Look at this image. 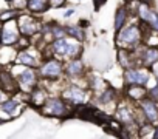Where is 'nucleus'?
Wrapping results in <instances>:
<instances>
[{
  "label": "nucleus",
  "mask_w": 158,
  "mask_h": 139,
  "mask_svg": "<svg viewBox=\"0 0 158 139\" xmlns=\"http://www.w3.org/2000/svg\"><path fill=\"white\" fill-rule=\"evenodd\" d=\"M144 39V26L136 23H127L121 31L115 36V45L118 50H127V51H136L139 46H143Z\"/></svg>",
  "instance_id": "1"
},
{
  "label": "nucleus",
  "mask_w": 158,
  "mask_h": 139,
  "mask_svg": "<svg viewBox=\"0 0 158 139\" xmlns=\"http://www.w3.org/2000/svg\"><path fill=\"white\" fill-rule=\"evenodd\" d=\"M47 50L50 51V57H56L62 62L70 59H77L84 53V46L81 42H77L71 37H64L53 40L50 45H47Z\"/></svg>",
  "instance_id": "2"
},
{
  "label": "nucleus",
  "mask_w": 158,
  "mask_h": 139,
  "mask_svg": "<svg viewBox=\"0 0 158 139\" xmlns=\"http://www.w3.org/2000/svg\"><path fill=\"white\" fill-rule=\"evenodd\" d=\"M10 71L17 81L19 91L23 93V94H30L36 87L40 85V79L37 76L36 68H27V66L13 63V66L10 68Z\"/></svg>",
  "instance_id": "3"
},
{
  "label": "nucleus",
  "mask_w": 158,
  "mask_h": 139,
  "mask_svg": "<svg viewBox=\"0 0 158 139\" xmlns=\"http://www.w3.org/2000/svg\"><path fill=\"white\" fill-rule=\"evenodd\" d=\"M40 82H56L64 77V62L56 57H45L36 68Z\"/></svg>",
  "instance_id": "4"
},
{
  "label": "nucleus",
  "mask_w": 158,
  "mask_h": 139,
  "mask_svg": "<svg viewBox=\"0 0 158 139\" xmlns=\"http://www.w3.org/2000/svg\"><path fill=\"white\" fill-rule=\"evenodd\" d=\"M39 111L44 116L57 117V119H67V117L74 114L73 107H70L60 96H50Z\"/></svg>",
  "instance_id": "5"
},
{
  "label": "nucleus",
  "mask_w": 158,
  "mask_h": 139,
  "mask_svg": "<svg viewBox=\"0 0 158 139\" xmlns=\"http://www.w3.org/2000/svg\"><path fill=\"white\" fill-rule=\"evenodd\" d=\"M60 97L73 108L79 107V105H85L92 101V93L89 88H82L74 84H67V87L62 88L60 91Z\"/></svg>",
  "instance_id": "6"
},
{
  "label": "nucleus",
  "mask_w": 158,
  "mask_h": 139,
  "mask_svg": "<svg viewBox=\"0 0 158 139\" xmlns=\"http://www.w3.org/2000/svg\"><path fill=\"white\" fill-rule=\"evenodd\" d=\"M152 77V71L144 66H133L123 71L124 87H147Z\"/></svg>",
  "instance_id": "7"
},
{
  "label": "nucleus",
  "mask_w": 158,
  "mask_h": 139,
  "mask_svg": "<svg viewBox=\"0 0 158 139\" xmlns=\"http://www.w3.org/2000/svg\"><path fill=\"white\" fill-rule=\"evenodd\" d=\"M135 17L138 19V22L144 28H147V30H150L153 33H158V11L153 10L152 5L139 2Z\"/></svg>",
  "instance_id": "8"
},
{
  "label": "nucleus",
  "mask_w": 158,
  "mask_h": 139,
  "mask_svg": "<svg viewBox=\"0 0 158 139\" xmlns=\"http://www.w3.org/2000/svg\"><path fill=\"white\" fill-rule=\"evenodd\" d=\"M17 26H19V31H20V36L27 37V39H33L40 34V28H42V22H39L33 14L30 13H22L19 17H17Z\"/></svg>",
  "instance_id": "9"
},
{
  "label": "nucleus",
  "mask_w": 158,
  "mask_h": 139,
  "mask_svg": "<svg viewBox=\"0 0 158 139\" xmlns=\"http://www.w3.org/2000/svg\"><path fill=\"white\" fill-rule=\"evenodd\" d=\"M44 59L45 57H44L40 48H37L36 45H31L27 50L17 51V56H16L14 63L22 65V66H27V68H37Z\"/></svg>",
  "instance_id": "10"
},
{
  "label": "nucleus",
  "mask_w": 158,
  "mask_h": 139,
  "mask_svg": "<svg viewBox=\"0 0 158 139\" xmlns=\"http://www.w3.org/2000/svg\"><path fill=\"white\" fill-rule=\"evenodd\" d=\"M135 113H136V107H133L130 102L118 101L116 110L113 113V119L118 121L123 127H129V125L136 124L135 122Z\"/></svg>",
  "instance_id": "11"
},
{
  "label": "nucleus",
  "mask_w": 158,
  "mask_h": 139,
  "mask_svg": "<svg viewBox=\"0 0 158 139\" xmlns=\"http://www.w3.org/2000/svg\"><path fill=\"white\" fill-rule=\"evenodd\" d=\"M87 70H85V63L81 57L77 59H70L64 62V76L68 77L70 81L79 79V77H85Z\"/></svg>",
  "instance_id": "12"
},
{
  "label": "nucleus",
  "mask_w": 158,
  "mask_h": 139,
  "mask_svg": "<svg viewBox=\"0 0 158 139\" xmlns=\"http://www.w3.org/2000/svg\"><path fill=\"white\" fill-rule=\"evenodd\" d=\"M20 39V31L17 20H10L2 23V46H14Z\"/></svg>",
  "instance_id": "13"
},
{
  "label": "nucleus",
  "mask_w": 158,
  "mask_h": 139,
  "mask_svg": "<svg viewBox=\"0 0 158 139\" xmlns=\"http://www.w3.org/2000/svg\"><path fill=\"white\" fill-rule=\"evenodd\" d=\"M138 108L143 113L147 124H152L155 127L158 125V102L156 101H153L150 97H146L138 104Z\"/></svg>",
  "instance_id": "14"
},
{
  "label": "nucleus",
  "mask_w": 158,
  "mask_h": 139,
  "mask_svg": "<svg viewBox=\"0 0 158 139\" xmlns=\"http://www.w3.org/2000/svg\"><path fill=\"white\" fill-rule=\"evenodd\" d=\"M138 60H139V66L149 68L152 70V66L158 62V48H150V46H139L136 51Z\"/></svg>",
  "instance_id": "15"
},
{
  "label": "nucleus",
  "mask_w": 158,
  "mask_h": 139,
  "mask_svg": "<svg viewBox=\"0 0 158 139\" xmlns=\"http://www.w3.org/2000/svg\"><path fill=\"white\" fill-rule=\"evenodd\" d=\"M0 88L3 91H6L10 96L19 93V85H17V81L16 77L11 74L10 68H2V71H0Z\"/></svg>",
  "instance_id": "16"
},
{
  "label": "nucleus",
  "mask_w": 158,
  "mask_h": 139,
  "mask_svg": "<svg viewBox=\"0 0 158 139\" xmlns=\"http://www.w3.org/2000/svg\"><path fill=\"white\" fill-rule=\"evenodd\" d=\"M48 97H50L48 91H47L42 85H39V87H36V88L28 94V97H27V104L31 105V107H34V108H37V110H40V108L44 107V104L47 102Z\"/></svg>",
  "instance_id": "17"
},
{
  "label": "nucleus",
  "mask_w": 158,
  "mask_h": 139,
  "mask_svg": "<svg viewBox=\"0 0 158 139\" xmlns=\"http://www.w3.org/2000/svg\"><path fill=\"white\" fill-rule=\"evenodd\" d=\"M118 63L123 70H129L133 66H139V60L135 51H127V50H118Z\"/></svg>",
  "instance_id": "18"
},
{
  "label": "nucleus",
  "mask_w": 158,
  "mask_h": 139,
  "mask_svg": "<svg viewBox=\"0 0 158 139\" xmlns=\"http://www.w3.org/2000/svg\"><path fill=\"white\" fill-rule=\"evenodd\" d=\"M92 99H95L96 102H98V105H101V107H107V105H116L118 104V96H116V90L113 88V87H107L104 91H101V93H98V94H95V96H92Z\"/></svg>",
  "instance_id": "19"
},
{
  "label": "nucleus",
  "mask_w": 158,
  "mask_h": 139,
  "mask_svg": "<svg viewBox=\"0 0 158 139\" xmlns=\"http://www.w3.org/2000/svg\"><path fill=\"white\" fill-rule=\"evenodd\" d=\"M124 97L132 104H139L143 99L147 97L146 87H124Z\"/></svg>",
  "instance_id": "20"
},
{
  "label": "nucleus",
  "mask_w": 158,
  "mask_h": 139,
  "mask_svg": "<svg viewBox=\"0 0 158 139\" xmlns=\"http://www.w3.org/2000/svg\"><path fill=\"white\" fill-rule=\"evenodd\" d=\"M50 10L48 0H27V13L33 16H40Z\"/></svg>",
  "instance_id": "21"
},
{
  "label": "nucleus",
  "mask_w": 158,
  "mask_h": 139,
  "mask_svg": "<svg viewBox=\"0 0 158 139\" xmlns=\"http://www.w3.org/2000/svg\"><path fill=\"white\" fill-rule=\"evenodd\" d=\"M129 19H130V14L127 11L126 6H119L115 13V19H113V28H115V33L121 31L127 23H129Z\"/></svg>",
  "instance_id": "22"
},
{
  "label": "nucleus",
  "mask_w": 158,
  "mask_h": 139,
  "mask_svg": "<svg viewBox=\"0 0 158 139\" xmlns=\"http://www.w3.org/2000/svg\"><path fill=\"white\" fill-rule=\"evenodd\" d=\"M65 33H67L68 37H71V39H74L77 42H81V43L85 40V30L81 28L79 25H67L65 26Z\"/></svg>",
  "instance_id": "23"
},
{
  "label": "nucleus",
  "mask_w": 158,
  "mask_h": 139,
  "mask_svg": "<svg viewBox=\"0 0 158 139\" xmlns=\"http://www.w3.org/2000/svg\"><path fill=\"white\" fill-rule=\"evenodd\" d=\"M22 13L16 11V10H11V8H6L3 11H0V23H5V22H10V20H17V17L20 16Z\"/></svg>",
  "instance_id": "24"
},
{
  "label": "nucleus",
  "mask_w": 158,
  "mask_h": 139,
  "mask_svg": "<svg viewBox=\"0 0 158 139\" xmlns=\"http://www.w3.org/2000/svg\"><path fill=\"white\" fill-rule=\"evenodd\" d=\"M64 37H67L65 26H62L56 22H51V40H57V39H64Z\"/></svg>",
  "instance_id": "25"
},
{
  "label": "nucleus",
  "mask_w": 158,
  "mask_h": 139,
  "mask_svg": "<svg viewBox=\"0 0 158 139\" xmlns=\"http://www.w3.org/2000/svg\"><path fill=\"white\" fill-rule=\"evenodd\" d=\"M10 8L19 13H27V0H13L10 3Z\"/></svg>",
  "instance_id": "26"
},
{
  "label": "nucleus",
  "mask_w": 158,
  "mask_h": 139,
  "mask_svg": "<svg viewBox=\"0 0 158 139\" xmlns=\"http://www.w3.org/2000/svg\"><path fill=\"white\" fill-rule=\"evenodd\" d=\"M147 97H150V99L158 102V81L152 87H147Z\"/></svg>",
  "instance_id": "27"
},
{
  "label": "nucleus",
  "mask_w": 158,
  "mask_h": 139,
  "mask_svg": "<svg viewBox=\"0 0 158 139\" xmlns=\"http://www.w3.org/2000/svg\"><path fill=\"white\" fill-rule=\"evenodd\" d=\"M50 8L56 10V8H62L64 5H67V0H48Z\"/></svg>",
  "instance_id": "28"
},
{
  "label": "nucleus",
  "mask_w": 158,
  "mask_h": 139,
  "mask_svg": "<svg viewBox=\"0 0 158 139\" xmlns=\"http://www.w3.org/2000/svg\"><path fill=\"white\" fill-rule=\"evenodd\" d=\"M93 3H95V10H99L106 3V0H93Z\"/></svg>",
  "instance_id": "29"
},
{
  "label": "nucleus",
  "mask_w": 158,
  "mask_h": 139,
  "mask_svg": "<svg viewBox=\"0 0 158 139\" xmlns=\"http://www.w3.org/2000/svg\"><path fill=\"white\" fill-rule=\"evenodd\" d=\"M74 14V8H70V10H67L65 13H64V17H70V16H73Z\"/></svg>",
  "instance_id": "30"
},
{
  "label": "nucleus",
  "mask_w": 158,
  "mask_h": 139,
  "mask_svg": "<svg viewBox=\"0 0 158 139\" xmlns=\"http://www.w3.org/2000/svg\"><path fill=\"white\" fill-rule=\"evenodd\" d=\"M0 48H2V23H0Z\"/></svg>",
  "instance_id": "31"
},
{
  "label": "nucleus",
  "mask_w": 158,
  "mask_h": 139,
  "mask_svg": "<svg viewBox=\"0 0 158 139\" xmlns=\"http://www.w3.org/2000/svg\"><path fill=\"white\" fill-rule=\"evenodd\" d=\"M6 2H8V3H11V2H13V0H6Z\"/></svg>",
  "instance_id": "32"
},
{
  "label": "nucleus",
  "mask_w": 158,
  "mask_h": 139,
  "mask_svg": "<svg viewBox=\"0 0 158 139\" xmlns=\"http://www.w3.org/2000/svg\"><path fill=\"white\" fill-rule=\"evenodd\" d=\"M2 68H3V66H2V65H0V71H2Z\"/></svg>",
  "instance_id": "33"
}]
</instances>
